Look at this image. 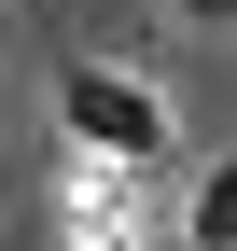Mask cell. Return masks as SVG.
<instances>
[{
    "mask_svg": "<svg viewBox=\"0 0 237 251\" xmlns=\"http://www.w3.org/2000/svg\"><path fill=\"white\" fill-rule=\"evenodd\" d=\"M70 251H126V168H84L70 181Z\"/></svg>",
    "mask_w": 237,
    "mask_h": 251,
    "instance_id": "cell-2",
    "label": "cell"
},
{
    "mask_svg": "<svg viewBox=\"0 0 237 251\" xmlns=\"http://www.w3.org/2000/svg\"><path fill=\"white\" fill-rule=\"evenodd\" d=\"M182 237H195V251H237V153H223V168L182 196Z\"/></svg>",
    "mask_w": 237,
    "mask_h": 251,
    "instance_id": "cell-3",
    "label": "cell"
},
{
    "mask_svg": "<svg viewBox=\"0 0 237 251\" xmlns=\"http://www.w3.org/2000/svg\"><path fill=\"white\" fill-rule=\"evenodd\" d=\"M56 126H70L98 168H154V153H167L154 84H126V70H70V84H56Z\"/></svg>",
    "mask_w": 237,
    "mask_h": 251,
    "instance_id": "cell-1",
    "label": "cell"
},
{
    "mask_svg": "<svg viewBox=\"0 0 237 251\" xmlns=\"http://www.w3.org/2000/svg\"><path fill=\"white\" fill-rule=\"evenodd\" d=\"M182 14H237V0H182Z\"/></svg>",
    "mask_w": 237,
    "mask_h": 251,
    "instance_id": "cell-4",
    "label": "cell"
}]
</instances>
